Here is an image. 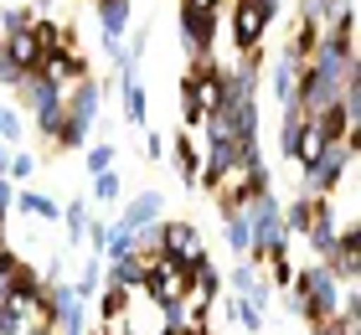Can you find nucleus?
Masks as SVG:
<instances>
[{
  "instance_id": "34",
  "label": "nucleus",
  "mask_w": 361,
  "mask_h": 335,
  "mask_svg": "<svg viewBox=\"0 0 361 335\" xmlns=\"http://www.w3.org/2000/svg\"><path fill=\"white\" fill-rule=\"evenodd\" d=\"M119 191H124L119 171H98V176H93V201H104V207H114V201H119Z\"/></svg>"
},
{
  "instance_id": "30",
  "label": "nucleus",
  "mask_w": 361,
  "mask_h": 335,
  "mask_svg": "<svg viewBox=\"0 0 361 335\" xmlns=\"http://www.w3.org/2000/svg\"><path fill=\"white\" fill-rule=\"evenodd\" d=\"M88 222H93V217H88V201H68V207H62V227H68V243H73V248L88 238Z\"/></svg>"
},
{
  "instance_id": "23",
  "label": "nucleus",
  "mask_w": 361,
  "mask_h": 335,
  "mask_svg": "<svg viewBox=\"0 0 361 335\" xmlns=\"http://www.w3.org/2000/svg\"><path fill=\"white\" fill-rule=\"evenodd\" d=\"M325 145H331V140L320 134V124H315V119H305V124H300V134H294V150H289V160H300V165H315V155H320Z\"/></svg>"
},
{
  "instance_id": "44",
  "label": "nucleus",
  "mask_w": 361,
  "mask_h": 335,
  "mask_svg": "<svg viewBox=\"0 0 361 335\" xmlns=\"http://www.w3.org/2000/svg\"><path fill=\"white\" fill-rule=\"evenodd\" d=\"M320 11H325V0H300V21L315 26V21H320Z\"/></svg>"
},
{
  "instance_id": "51",
  "label": "nucleus",
  "mask_w": 361,
  "mask_h": 335,
  "mask_svg": "<svg viewBox=\"0 0 361 335\" xmlns=\"http://www.w3.org/2000/svg\"><path fill=\"white\" fill-rule=\"evenodd\" d=\"M119 335H145V330H119Z\"/></svg>"
},
{
  "instance_id": "27",
  "label": "nucleus",
  "mask_w": 361,
  "mask_h": 335,
  "mask_svg": "<svg viewBox=\"0 0 361 335\" xmlns=\"http://www.w3.org/2000/svg\"><path fill=\"white\" fill-rule=\"evenodd\" d=\"M47 294V284H42V274H37V263H16L11 268V299H42Z\"/></svg>"
},
{
  "instance_id": "41",
  "label": "nucleus",
  "mask_w": 361,
  "mask_h": 335,
  "mask_svg": "<svg viewBox=\"0 0 361 335\" xmlns=\"http://www.w3.org/2000/svg\"><path fill=\"white\" fill-rule=\"evenodd\" d=\"M31 16H37L31 6H6V11H0V21H6V31H21V26H31Z\"/></svg>"
},
{
  "instance_id": "19",
  "label": "nucleus",
  "mask_w": 361,
  "mask_h": 335,
  "mask_svg": "<svg viewBox=\"0 0 361 335\" xmlns=\"http://www.w3.org/2000/svg\"><path fill=\"white\" fill-rule=\"evenodd\" d=\"M0 52H6L16 67H21V73H37V67H42V47L31 42V31H26V26H21V31H6Z\"/></svg>"
},
{
  "instance_id": "3",
  "label": "nucleus",
  "mask_w": 361,
  "mask_h": 335,
  "mask_svg": "<svg viewBox=\"0 0 361 335\" xmlns=\"http://www.w3.org/2000/svg\"><path fill=\"white\" fill-rule=\"evenodd\" d=\"M243 217H248V227H253V253L248 263H258L269 253V248H289V227H284V207H279V196L274 191H258L243 201Z\"/></svg>"
},
{
  "instance_id": "17",
  "label": "nucleus",
  "mask_w": 361,
  "mask_h": 335,
  "mask_svg": "<svg viewBox=\"0 0 361 335\" xmlns=\"http://www.w3.org/2000/svg\"><path fill=\"white\" fill-rule=\"evenodd\" d=\"M300 73H305V67H300V62H289V57H279V62L269 67V93H274L279 114L294 109V93H300Z\"/></svg>"
},
{
  "instance_id": "10",
  "label": "nucleus",
  "mask_w": 361,
  "mask_h": 335,
  "mask_svg": "<svg viewBox=\"0 0 361 335\" xmlns=\"http://www.w3.org/2000/svg\"><path fill=\"white\" fill-rule=\"evenodd\" d=\"M37 73H42V78H52L57 88L68 93V88H73L78 78H88V57L78 52V42H68V47H57V52H47Z\"/></svg>"
},
{
  "instance_id": "16",
  "label": "nucleus",
  "mask_w": 361,
  "mask_h": 335,
  "mask_svg": "<svg viewBox=\"0 0 361 335\" xmlns=\"http://www.w3.org/2000/svg\"><path fill=\"white\" fill-rule=\"evenodd\" d=\"M227 171H238V145L233 140H207V160H202V181H196V186L212 191Z\"/></svg>"
},
{
  "instance_id": "13",
  "label": "nucleus",
  "mask_w": 361,
  "mask_h": 335,
  "mask_svg": "<svg viewBox=\"0 0 361 335\" xmlns=\"http://www.w3.org/2000/svg\"><path fill=\"white\" fill-rule=\"evenodd\" d=\"M325 268H331L341 284H356L361 279V232L356 227H341V243H336V253L325 258Z\"/></svg>"
},
{
  "instance_id": "45",
  "label": "nucleus",
  "mask_w": 361,
  "mask_h": 335,
  "mask_svg": "<svg viewBox=\"0 0 361 335\" xmlns=\"http://www.w3.org/2000/svg\"><path fill=\"white\" fill-rule=\"evenodd\" d=\"M186 6H202V11H212V16H222L227 6H233V0H186Z\"/></svg>"
},
{
  "instance_id": "8",
  "label": "nucleus",
  "mask_w": 361,
  "mask_h": 335,
  "mask_svg": "<svg viewBox=\"0 0 361 335\" xmlns=\"http://www.w3.org/2000/svg\"><path fill=\"white\" fill-rule=\"evenodd\" d=\"M305 238H310V248L320 253V263L336 253V243H341V212L331 207V196H315V212H310Z\"/></svg>"
},
{
  "instance_id": "18",
  "label": "nucleus",
  "mask_w": 361,
  "mask_h": 335,
  "mask_svg": "<svg viewBox=\"0 0 361 335\" xmlns=\"http://www.w3.org/2000/svg\"><path fill=\"white\" fill-rule=\"evenodd\" d=\"M233 294H243L253 310H269L274 284H264V279H258V268H253L248 258H238V268H233Z\"/></svg>"
},
{
  "instance_id": "6",
  "label": "nucleus",
  "mask_w": 361,
  "mask_h": 335,
  "mask_svg": "<svg viewBox=\"0 0 361 335\" xmlns=\"http://www.w3.org/2000/svg\"><path fill=\"white\" fill-rule=\"evenodd\" d=\"M186 268H180L176 258H166V253H155L150 263H145V284H140V294L150 299V305L160 310V305H176V299H186Z\"/></svg>"
},
{
  "instance_id": "50",
  "label": "nucleus",
  "mask_w": 361,
  "mask_h": 335,
  "mask_svg": "<svg viewBox=\"0 0 361 335\" xmlns=\"http://www.w3.org/2000/svg\"><path fill=\"white\" fill-rule=\"evenodd\" d=\"M42 6H52V0H31V11H42Z\"/></svg>"
},
{
  "instance_id": "43",
  "label": "nucleus",
  "mask_w": 361,
  "mask_h": 335,
  "mask_svg": "<svg viewBox=\"0 0 361 335\" xmlns=\"http://www.w3.org/2000/svg\"><path fill=\"white\" fill-rule=\"evenodd\" d=\"M16 207V181H6L0 176V227H6V212Z\"/></svg>"
},
{
  "instance_id": "35",
  "label": "nucleus",
  "mask_w": 361,
  "mask_h": 335,
  "mask_svg": "<svg viewBox=\"0 0 361 335\" xmlns=\"http://www.w3.org/2000/svg\"><path fill=\"white\" fill-rule=\"evenodd\" d=\"M300 124H305V114H300V109H284V119H279V155H284V160H289V150H294Z\"/></svg>"
},
{
  "instance_id": "24",
  "label": "nucleus",
  "mask_w": 361,
  "mask_h": 335,
  "mask_svg": "<svg viewBox=\"0 0 361 335\" xmlns=\"http://www.w3.org/2000/svg\"><path fill=\"white\" fill-rule=\"evenodd\" d=\"M145 83L140 78H119V114H124V124H145Z\"/></svg>"
},
{
  "instance_id": "49",
  "label": "nucleus",
  "mask_w": 361,
  "mask_h": 335,
  "mask_svg": "<svg viewBox=\"0 0 361 335\" xmlns=\"http://www.w3.org/2000/svg\"><path fill=\"white\" fill-rule=\"evenodd\" d=\"M6 165H11V145L0 140V176H6Z\"/></svg>"
},
{
  "instance_id": "46",
  "label": "nucleus",
  "mask_w": 361,
  "mask_h": 335,
  "mask_svg": "<svg viewBox=\"0 0 361 335\" xmlns=\"http://www.w3.org/2000/svg\"><path fill=\"white\" fill-rule=\"evenodd\" d=\"M145 155H150V160H160V155H166V145H160V134H145Z\"/></svg>"
},
{
  "instance_id": "36",
  "label": "nucleus",
  "mask_w": 361,
  "mask_h": 335,
  "mask_svg": "<svg viewBox=\"0 0 361 335\" xmlns=\"http://www.w3.org/2000/svg\"><path fill=\"white\" fill-rule=\"evenodd\" d=\"M98 284H104V263H98V258L88 253V263H83V274H78V284H73V294H78V299H88V294L98 289Z\"/></svg>"
},
{
  "instance_id": "40",
  "label": "nucleus",
  "mask_w": 361,
  "mask_h": 335,
  "mask_svg": "<svg viewBox=\"0 0 361 335\" xmlns=\"http://www.w3.org/2000/svg\"><path fill=\"white\" fill-rule=\"evenodd\" d=\"M26 176H37V160L26 155V150H11V165H6V181H26Z\"/></svg>"
},
{
  "instance_id": "47",
  "label": "nucleus",
  "mask_w": 361,
  "mask_h": 335,
  "mask_svg": "<svg viewBox=\"0 0 361 335\" xmlns=\"http://www.w3.org/2000/svg\"><path fill=\"white\" fill-rule=\"evenodd\" d=\"M21 335H57V330H52V320H31Z\"/></svg>"
},
{
  "instance_id": "14",
  "label": "nucleus",
  "mask_w": 361,
  "mask_h": 335,
  "mask_svg": "<svg viewBox=\"0 0 361 335\" xmlns=\"http://www.w3.org/2000/svg\"><path fill=\"white\" fill-rule=\"evenodd\" d=\"M222 114H227V134H233V145L258 140V129H264V119H258V98H227Z\"/></svg>"
},
{
  "instance_id": "2",
  "label": "nucleus",
  "mask_w": 361,
  "mask_h": 335,
  "mask_svg": "<svg viewBox=\"0 0 361 335\" xmlns=\"http://www.w3.org/2000/svg\"><path fill=\"white\" fill-rule=\"evenodd\" d=\"M279 11H284V0H233V6H227L238 57H248V52H258V47H264L269 26L279 21Z\"/></svg>"
},
{
  "instance_id": "32",
  "label": "nucleus",
  "mask_w": 361,
  "mask_h": 335,
  "mask_svg": "<svg viewBox=\"0 0 361 335\" xmlns=\"http://www.w3.org/2000/svg\"><path fill=\"white\" fill-rule=\"evenodd\" d=\"M135 253V232L129 227H119V222H109V243H104V258L114 263V258H129Z\"/></svg>"
},
{
  "instance_id": "37",
  "label": "nucleus",
  "mask_w": 361,
  "mask_h": 335,
  "mask_svg": "<svg viewBox=\"0 0 361 335\" xmlns=\"http://www.w3.org/2000/svg\"><path fill=\"white\" fill-rule=\"evenodd\" d=\"M180 119H186V129L202 124V98H196V83H191V78L180 83Z\"/></svg>"
},
{
  "instance_id": "25",
  "label": "nucleus",
  "mask_w": 361,
  "mask_h": 335,
  "mask_svg": "<svg viewBox=\"0 0 361 335\" xmlns=\"http://www.w3.org/2000/svg\"><path fill=\"white\" fill-rule=\"evenodd\" d=\"M26 31H31V42L42 47V57L73 42V31H68V26H57V21H47V16H31V26H26Z\"/></svg>"
},
{
  "instance_id": "15",
  "label": "nucleus",
  "mask_w": 361,
  "mask_h": 335,
  "mask_svg": "<svg viewBox=\"0 0 361 335\" xmlns=\"http://www.w3.org/2000/svg\"><path fill=\"white\" fill-rule=\"evenodd\" d=\"M160 212H166V196H160V191H140V196H129L124 207H119V227L140 232V227L160 222Z\"/></svg>"
},
{
  "instance_id": "39",
  "label": "nucleus",
  "mask_w": 361,
  "mask_h": 335,
  "mask_svg": "<svg viewBox=\"0 0 361 335\" xmlns=\"http://www.w3.org/2000/svg\"><path fill=\"white\" fill-rule=\"evenodd\" d=\"M114 160H119V150H114V145H88V176L114 171Z\"/></svg>"
},
{
  "instance_id": "52",
  "label": "nucleus",
  "mask_w": 361,
  "mask_h": 335,
  "mask_svg": "<svg viewBox=\"0 0 361 335\" xmlns=\"http://www.w3.org/2000/svg\"><path fill=\"white\" fill-rule=\"evenodd\" d=\"M346 335H361V330H346Z\"/></svg>"
},
{
  "instance_id": "4",
  "label": "nucleus",
  "mask_w": 361,
  "mask_h": 335,
  "mask_svg": "<svg viewBox=\"0 0 361 335\" xmlns=\"http://www.w3.org/2000/svg\"><path fill=\"white\" fill-rule=\"evenodd\" d=\"M21 104L37 114V134L42 140H57V129H62V119H68V109H62V88L52 78H42V73H26L21 78Z\"/></svg>"
},
{
  "instance_id": "33",
  "label": "nucleus",
  "mask_w": 361,
  "mask_h": 335,
  "mask_svg": "<svg viewBox=\"0 0 361 335\" xmlns=\"http://www.w3.org/2000/svg\"><path fill=\"white\" fill-rule=\"evenodd\" d=\"M310 212H315V196H294L289 207H284V227H289V238L310 227Z\"/></svg>"
},
{
  "instance_id": "7",
  "label": "nucleus",
  "mask_w": 361,
  "mask_h": 335,
  "mask_svg": "<svg viewBox=\"0 0 361 335\" xmlns=\"http://www.w3.org/2000/svg\"><path fill=\"white\" fill-rule=\"evenodd\" d=\"M47 320L57 335H83L88 330V310L73 294V284H47Z\"/></svg>"
},
{
  "instance_id": "9",
  "label": "nucleus",
  "mask_w": 361,
  "mask_h": 335,
  "mask_svg": "<svg viewBox=\"0 0 361 335\" xmlns=\"http://www.w3.org/2000/svg\"><path fill=\"white\" fill-rule=\"evenodd\" d=\"M217 21L222 16L180 0V42H186V52H212V47H217Z\"/></svg>"
},
{
  "instance_id": "29",
  "label": "nucleus",
  "mask_w": 361,
  "mask_h": 335,
  "mask_svg": "<svg viewBox=\"0 0 361 335\" xmlns=\"http://www.w3.org/2000/svg\"><path fill=\"white\" fill-rule=\"evenodd\" d=\"M176 171H180V181L196 191V181H202V155H196V140H191V134H180V140H176Z\"/></svg>"
},
{
  "instance_id": "42",
  "label": "nucleus",
  "mask_w": 361,
  "mask_h": 335,
  "mask_svg": "<svg viewBox=\"0 0 361 335\" xmlns=\"http://www.w3.org/2000/svg\"><path fill=\"white\" fill-rule=\"evenodd\" d=\"M21 78H26V73H21V67H16L6 52H0V83H6V88H21Z\"/></svg>"
},
{
  "instance_id": "31",
  "label": "nucleus",
  "mask_w": 361,
  "mask_h": 335,
  "mask_svg": "<svg viewBox=\"0 0 361 335\" xmlns=\"http://www.w3.org/2000/svg\"><path fill=\"white\" fill-rule=\"evenodd\" d=\"M129 299H135L129 289H114V284H109L104 299H98V310H104V325H119V320H124V315H129Z\"/></svg>"
},
{
  "instance_id": "28",
  "label": "nucleus",
  "mask_w": 361,
  "mask_h": 335,
  "mask_svg": "<svg viewBox=\"0 0 361 335\" xmlns=\"http://www.w3.org/2000/svg\"><path fill=\"white\" fill-rule=\"evenodd\" d=\"M222 310H227V320H233L243 335H258V330H264V310H253L243 294H227V305H222Z\"/></svg>"
},
{
  "instance_id": "5",
  "label": "nucleus",
  "mask_w": 361,
  "mask_h": 335,
  "mask_svg": "<svg viewBox=\"0 0 361 335\" xmlns=\"http://www.w3.org/2000/svg\"><path fill=\"white\" fill-rule=\"evenodd\" d=\"M351 165H356V145L331 140V145L315 155V165H305V191H300V196H331L341 181L351 176Z\"/></svg>"
},
{
  "instance_id": "21",
  "label": "nucleus",
  "mask_w": 361,
  "mask_h": 335,
  "mask_svg": "<svg viewBox=\"0 0 361 335\" xmlns=\"http://www.w3.org/2000/svg\"><path fill=\"white\" fill-rule=\"evenodd\" d=\"M222 232H227V248H233L238 258L253 253V227H248V217H243V207H227L222 212Z\"/></svg>"
},
{
  "instance_id": "11",
  "label": "nucleus",
  "mask_w": 361,
  "mask_h": 335,
  "mask_svg": "<svg viewBox=\"0 0 361 335\" xmlns=\"http://www.w3.org/2000/svg\"><path fill=\"white\" fill-rule=\"evenodd\" d=\"M160 253L176 258L180 268H186V263L202 258L207 248H202V232H196L191 222H160Z\"/></svg>"
},
{
  "instance_id": "26",
  "label": "nucleus",
  "mask_w": 361,
  "mask_h": 335,
  "mask_svg": "<svg viewBox=\"0 0 361 335\" xmlns=\"http://www.w3.org/2000/svg\"><path fill=\"white\" fill-rule=\"evenodd\" d=\"M16 212L31 217V222H52V217H62V207L47 191H16Z\"/></svg>"
},
{
  "instance_id": "48",
  "label": "nucleus",
  "mask_w": 361,
  "mask_h": 335,
  "mask_svg": "<svg viewBox=\"0 0 361 335\" xmlns=\"http://www.w3.org/2000/svg\"><path fill=\"white\" fill-rule=\"evenodd\" d=\"M6 299H11V274L0 268V305H6Z\"/></svg>"
},
{
  "instance_id": "20",
  "label": "nucleus",
  "mask_w": 361,
  "mask_h": 335,
  "mask_svg": "<svg viewBox=\"0 0 361 335\" xmlns=\"http://www.w3.org/2000/svg\"><path fill=\"white\" fill-rule=\"evenodd\" d=\"M104 284H114V289H129V294H140V284H145V258H114L104 268Z\"/></svg>"
},
{
  "instance_id": "12",
  "label": "nucleus",
  "mask_w": 361,
  "mask_h": 335,
  "mask_svg": "<svg viewBox=\"0 0 361 335\" xmlns=\"http://www.w3.org/2000/svg\"><path fill=\"white\" fill-rule=\"evenodd\" d=\"M62 109H68V119H78V124L93 129L98 109H104V83H98V78H78L73 88L62 93Z\"/></svg>"
},
{
  "instance_id": "22",
  "label": "nucleus",
  "mask_w": 361,
  "mask_h": 335,
  "mask_svg": "<svg viewBox=\"0 0 361 335\" xmlns=\"http://www.w3.org/2000/svg\"><path fill=\"white\" fill-rule=\"evenodd\" d=\"M93 6H98V26H104V37H129V16H135V11H129V0H93Z\"/></svg>"
},
{
  "instance_id": "1",
  "label": "nucleus",
  "mask_w": 361,
  "mask_h": 335,
  "mask_svg": "<svg viewBox=\"0 0 361 335\" xmlns=\"http://www.w3.org/2000/svg\"><path fill=\"white\" fill-rule=\"evenodd\" d=\"M294 289H300V299H305V315H300V320H310V325L336 320V315H341V299H346V284H341L325 263L300 268V274H294Z\"/></svg>"
},
{
  "instance_id": "38",
  "label": "nucleus",
  "mask_w": 361,
  "mask_h": 335,
  "mask_svg": "<svg viewBox=\"0 0 361 335\" xmlns=\"http://www.w3.org/2000/svg\"><path fill=\"white\" fill-rule=\"evenodd\" d=\"M21 134H26V124H21V109L0 104V140H6V145H21Z\"/></svg>"
}]
</instances>
